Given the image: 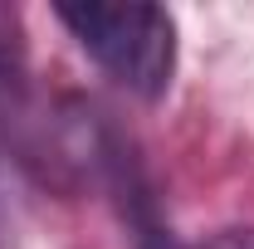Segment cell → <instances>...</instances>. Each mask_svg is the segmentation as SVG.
I'll use <instances>...</instances> for the list:
<instances>
[{
	"label": "cell",
	"mask_w": 254,
	"mask_h": 249,
	"mask_svg": "<svg viewBox=\"0 0 254 249\" xmlns=\"http://www.w3.org/2000/svg\"><path fill=\"white\" fill-rule=\"evenodd\" d=\"M68 34L127 93L157 103L176 73V20L161 5H59Z\"/></svg>",
	"instance_id": "cell-1"
},
{
	"label": "cell",
	"mask_w": 254,
	"mask_h": 249,
	"mask_svg": "<svg viewBox=\"0 0 254 249\" xmlns=\"http://www.w3.org/2000/svg\"><path fill=\"white\" fill-rule=\"evenodd\" d=\"M25 93H30V68H25V30L10 5H0V127L25 123Z\"/></svg>",
	"instance_id": "cell-2"
},
{
	"label": "cell",
	"mask_w": 254,
	"mask_h": 249,
	"mask_svg": "<svg viewBox=\"0 0 254 249\" xmlns=\"http://www.w3.org/2000/svg\"><path fill=\"white\" fill-rule=\"evenodd\" d=\"M200 249H254V230H225L215 240H205Z\"/></svg>",
	"instance_id": "cell-3"
}]
</instances>
